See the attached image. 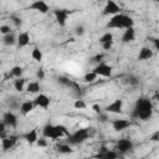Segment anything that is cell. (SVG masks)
<instances>
[{
  "label": "cell",
  "mask_w": 159,
  "mask_h": 159,
  "mask_svg": "<svg viewBox=\"0 0 159 159\" xmlns=\"http://www.w3.org/2000/svg\"><path fill=\"white\" fill-rule=\"evenodd\" d=\"M153 116V103L152 99L147 97H140L137 99L133 111L130 113L132 119H140V120H149Z\"/></svg>",
  "instance_id": "1"
},
{
  "label": "cell",
  "mask_w": 159,
  "mask_h": 159,
  "mask_svg": "<svg viewBox=\"0 0 159 159\" xmlns=\"http://www.w3.org/2000/svg\"><path fill=\"white\" fill-rule=\"evenodd\" d=\"M70 133L67 130V128L62 124H51L47 123L43 128H42V135L46 137L47 139L51 140H57L61 139L63 137H67Z\"/></svg>",
  "instance_id": "2"
},
{
  "label": "cell",
  "mask_w": 159,
  "mask_h": 159,
  "mask_svg": "<svg viewBox=\"0 0 159 159\" xmlns=\"http://www.w3.org/2000/svg\"><path fill=\"white\" fill-rule=\"evenodd\" d=\"M132 26H134V20L130 16L124 15L122 12L113 15L108 20V22L106 24V29H119V30L124 29L125 30V29L132 27Z\"/></svg>",
  "instance_id": "3"
},
{
  "label": "cell",
  "mask_w": 159,
  "mask_h": 159,
  "mask_svg": "<svg viewBox=\"0 0 159 159\" xmlns=\"http://www.w3.org/2000/svg\"><path fill=\"white\" fill-rule=\"evenodd\" d=\"M89 137H91L89 128H80L76 132H73L72 134L67 135V142L72 145H77V144H81V143L86 142Z\"/></svg>",
  "instance_id": "4"
},
{
  "label": "cell",
  "mask_w": 159,
  "mask_h": 159,
  "mask_svg": "<svg viewBox=\"0 0 159 159\" xmlns=\"http://www.w3.org/2000/svg\"><path fill=\"white\" fill-rule=\"evenodd\" d=\"M70 15H71V11L67 10V9H56V10H53L55 20H56L57 25L61 26V27H65L66 26L67 19H68Z\"/></svg>",
  "instance_id": "5"
},
{
  "label": "cell",
  "mask_w": 159,
  "mask_h": 159,
  "mask_svg": "<svg viewBox=\"0 0 159 159\" xmlns=\"http://www.w3.org/2000/svg\"><path fill=\"white\" fill-rule=\"evenodd\" d=\"M120 6L117 4V1L116 0H107L106 1V5H104V7H103V11H102V14L104 15V16H113V15H117V14H119L120 12Z\"/></svg>",
  "instance_id": "6"
},
{
  "label": "cell",
  "mask_w": 159,
  "mask_h": 159,
  "mask_svg": "<svg viewBox=\"0 0 159 159\" xmlns=\"http://www.w3.org/2000/svg\"><path fill=\"white\" fill-rule=\"evenodd\" d=\"M92 71L96 72L101 77H111L112 76V72H113V68H112V66H109V65H107L104 62H99V63H97L93 67Z\"/></svg>",
  "instance_id": "7"
},
{
  "label": "cell",
  "mask_w": 159,
  "mask_h": 159,
  "mask_svg": "<svg viewBox=\"0 0 159 159\" xmlns=\"http://www.w3.org/2000/svg\"><path fill=\"white\" fill-rule=\"evenodd\" d=\"M29 10H34V11H37L40 14H47L50 11V5L45 1V0H34L29 7Z\"/></svg>",
  "instance_id": "8"
},
{
  "label": "cell",
  "mask_w": 159,
  "mask_h": 159,
  "mask_svg": "<svg viewBox=\"0 0 159 159\" xmlns=\"http://www.w3.org/2000/svg\"><path fill=\"white\" fill-rule=\"evenodd\" d=\"M104 112L107 113H114V114H120L123 113V99L117 98L113 102H111L108 106L104 107Z\"/></svg>",
  "instance_id": "9"
},
{
  "label": "cell",
  "mask_w": 159,
  "mask_h": 159,
  "mask_svg": "<svg viewBox=\"0 0 159 159\" xmlns=\"http://www.w3.org/2000/svg\"><path fill=\"white\" fill-rule=\"evenodd\" d=\"M116 149L118 150V153L120 154H125L128 152H130L133 149V142L128 138H122L118 139L117 144H116Z\"/></svg>",
  "instance_id": "10"
},
{
  "label": "cell",
  "mask_w": 159,
  "mask_h": 159,
  "mask_svg": "<svg viewBox=\"0 0 159 159\" xmlns=\"http://www.w3.org/2000/svg\"><path fill=\"white\" fill-rule=\"evenodd\" d=\"M19 140L17 135H6L5 138H1V149L2 152H7L12 149Z\"/></svg>",
  "instance_id": "11"
},
{
  "label": "cell",
  "mask_w": 159,
  "mask_h": 159,
  "mask_svg": "<svg viewBox=\"0 0 159 159\" xmlns=\"http://www.w3.org/2000/svg\"><path fill=\"white\" fill-rule=\"evenodd\" d=\"M7 128H16L17 127V116L12 112V111H7L2 114V119H1Z\"/></svg>",
  "instance_id": "12"
},
{
  "label": "cell",
  "mask_w": 159,
  "mask_h": 159,
  "mask_svg": "<svg viewBox=\"0 0 159 159\" xmlns=\"http://www.w3.org/2000/svg\"><path fill=\"white\" fill-rule=\"evenodd\" d=\"M132 125V122L129 119H123V118H118V119H114L112 120V128L116 130V132H122V130H125L128 129L129 127Z\"/></svg>",
  "instance_id": "13"
},
{
  "label": "cell",
  "mask_w": 159,
  "mask_h": 159,
  "mask_svg": "<svg viewBox=\"0 0 159 159\" xmlns=\"http://www.w3.org/2000/svg\"><path fill=\"white\" fill-rule=\"evenodd\" d=\"M34 102H35V106H36V107L47 109V108L50 107L51 99H50V97L46 96L45 93H40V94H37V96L34 98Z\"/></svg>",
  "instance_id": "14"
},
{
  "label": "cell",
  "mask_w": 159,
  "mask_h": 159,
  "mask_svg": "<svg viewBox=\"0 0 159 159\" xmlns=\"http://www.w3.org/2000/svg\"><path fill=\"white\" fill-rule=\"evenodd\" d=\"M94 158H104V159H116L118 158V153L114 150H109L107 147L102 145L101 150L98 152V154L94 155Z\"/></svg>",
  "instance_id": "15"
},
{
  "label": "cell",
  "mask_w": 159,
  "mask_h": 159,
  "mask_svg": "<svg viewBox=\"0 0 159 159\" xmlns=\"http://www.w3.org/2000/svg\"><path fill=\"white\" fill-rule=\"evenodd\" d=\"M134 39H135V29H134V26L125 29L123 35H122V42L123 43H129V42H133Z\"/></svg>",
  "instance_id": "16"
},
{
  "label": "cell",
  "mask_w": 159,
  "mask_h": 159,
  "mask_svg": "<svg viewBox=\"0 0 159 159\" xmlns=\"http://www.w3.org/2000/svg\"><path fill=\"white\" fill-rule=\"evenodd\" d=\"M30 32L29 31H22L17 35V47H26L30 43Z\"/></svg>",
  "instance_id": "17"
},
{
  "label": "cell",
  "mask_w": 159,
  "mask_h": 159,
  "mask_svg": "<svg viewBox=\"0 0 159 159\" xmlns=\"http://www.w3.org/2000/svg\"><path fill=\"white\" fill-rule=\"evenodd\" d=\"M35 107H36V106H35V102L29 99V101H24V102H21L19 111H20V113H21L22 116H26V114H29L30 112H32Z\"/></svg>",
  "instance_id": "18"
},
{
  "label": "cell",
  "mask_w": 159,
  "mask_h": 159,
  "mask_svg": "<svg viewBox=\"0 0 159 159\" xmlns=\"http://www.w3.org/2000/svg\"><path fill=\"white\" fill-rule=\"evenodd\" d=\"M153 50L150 48V47H147V46H144V47H142L140 50H139V53H138V60L139 61H147V60H150L152 57H153Z\"/></svg>",
  "instance_id": "19"
},
{
  "label": "cell",
  "mask_w": 159,
  "mask_h": 159,
  "mask_svg": "<svg viewBox=\"0 0 159 159\" xmlns=\"http://www.w3.org/2000/svg\"><path fill=\"white\" fill-rule=\"evenodd\" d=\"M22 138L31 145V144H35L36 142H37V139H39V134H37V129L36 128H34V129H31L30 132H27L26 134H24L22 135Z\"/></svg>",
  "instance_id": "20"
},
{
  "label": "cell",
  "mask_w": 159,
  "mask_h": 159,
  "mask_svg": "<svg viewBox=\"0 0 159 159\" xmlns=\"http://www.w3.org/2000/svg\"><path fill=\"white\" fill-rule=\"evenodd\" d=\"M40 89H41V83H40L39 80H37V81H31V82H29L27 86H26V92H27V93H31V94L39 93Z\"/></svg>",
  "instance_id": "21"
},
{
  "label": "cell",
  "mask_w": 159,
  "mask_h": 159,
  "mask_svg": "<svg viewBox=\"0 0 159 159\" xmlns=\"http://www.w3.org/2000/svg\"><path fill=\"white\" fill-rule=\"evenodd\" d=\"M2 42L5 46H12L15 43H17V37H15V35L12 32L2 35Z\"/></svg>",
  "instance_id": "22"
},
{
  "label": "cell",
  "mask_w": 159,
  "mask_h": 159,
  "mask_svg": "<svg viewBox=\"0 0 159 159\" xmlns=\"http://www.w3.org/2000/svg\"><path fill=\"white\" fill-rule=\"evenodd\" d=\"M22 73H24V70L21 66H14V67H11L9 76L14 77V78H19V77H22Z\"/></svg>",
  "instance_id": "23"
},
{
  "label": "cell",
  "mask_w": 159,
  "mask_h": 159,
  "mask_svg": "<svg viewBox=\"0 0 159 159\" xmlns=\"http://www.w3.org/2000/svg\"><path fill=\"white\" fill-rule=\"evenodd\" d=\"M14 88L17 91V92H22L25 88V78L22 77H19V78H15L14 81Z\"/></svg>",
  "instance_id": "24"
},
{
  "label": "cell",
  "mask_w": 159,
  "mask_h": 159,
  "mask_svg": "<svg viewBox=\"0 0 159 159\" xmlns=\"http://www.w3.org/2000/svg\"><path fill=\"white\" fill-rule=\"evenodd\" d=\"M31 57L36 62H41L42 61V51L39 47H34L32 51H31Z\"/></svg>",
  "instance_id": "25"
},
{
  "label": "cell",
  "mask_w": 159,
  "mask_h": 159,
  "mask_svg": "<svg viewBox=\"0 0 159 159\" xmlns=\"http://www.w3.org/2000/svg\"><path fill=\"white\" fill-rule=\"evenodd\" d=\"M97 77H98V75H97L96 72L91 71V72H87V73L83 76V81H84L86 83H92V82H94V81L97 80Z\"/></svg>",
  "instance_id": "26"
},
{
  "label": "cell",
  "mask_w": 159,
  "mask_h": 159,
  "mask_svg": "<svg viewBox=\"0 0 159 159\" xmlns=\"http://www.w3.org/2000/svg\"><path fill=\"white\" fill-rule=\"evenodd\" d=\"M57 152H58L60 154H70V153H72L71 144H70V143H68V144H60V145L57 147Z\"/></svg>",
  "instance_id": "27"
},
{
  "label": "cell",
  "mask_w": 159,
  "mask_h": 159,
  "mask_svg": "<svg viewBox=\"0 0 159 159\" xmlns=\"http://www.w3.org/2000/svg\"><path fill=\"white\" fill-rule=\"evenodd\" d=\"M106 42H113V35L111 32H106L99 37V43H106Z\"/></svg>",
  "instance_id": "28"
},
{
  "label": "cell",
  "mask_w": 159,
  "mask_h": 159,
  "mask_svg": "<svg viewBox=\"0 0 159 159\" xmlns=\"http://www.w3.org/2000/svg\"><path fill=\"white\" fill-rule=\"evenodd\" d=\"M57 82H58L60 84H62V86H67V87H70V86L73 84L72 81L68 80V78L65 77V76H58V77H57Z\"/></svg>",
  "instance_id": "29"
},
{
  "label": "cell",
  "mask_w": 159,
  "mask_h": 159,
  "mask_svg": "<svg viewBox=\"0 0 159 159\" xmlns=\"http://www.w3.org/2000/svg\"><path fill=\"white\" fill-rule=\"evenodd\" d=\"M10 20L12 21V24L15 25V27H21V25H22V19H21L20 16L11 15V16H10Z\"/></svg>",
  "instance_id": "30"
},
{
  "label": "cell",
  "mask_w": 159,
  "mask_h": 159,
  "mask_svg": "<svg viewBox=\"0 0 159 159\" xmlns=\"http://www.w3.org/2000/svg\"><path fill=\"white\" fill-rule=\"evenodd\" d=\"M73 107L76 108V109H84L86 107H87V104H86V102L83 101V99H76L75 101V103H73Z\"/></svg>",
  "instance_id": "31"
},
{
  "label": "cell",
  "mask_w": 159,
  "mask_h": 159,
  "mask_svg": "<svg viewBox=\"0 0 159 159\" xmlns=\"http://www.w3.org/2000/svg\"><path fill=\"white\" fill-rule=\"evenodd\" d=\"M36 144H37V147H40V148H46L47 144H48V143H47V138L42 135V138H39V139H37Z\"/></svg>",
  "instance_id": "32"
},
{
  "label": "cell",
  "mask_w": 159,
  "mask_h": 159,
  "mask_svg": "<svg viewBox=\"0 0 159 159\" xmlns=\"http://www.w3.org/2000/svg\"><path fill=\"white\" fill-rule=\"evenodd\" d=\"M36 78L39 80V81H42L43 78H45V71H43V68H37V71H36Z\"/></svg>",
  "instance_id": "33"
},
{
  "label": "cell",
  "mask_w": 159,
  "mask_h": 159,
  "mask_svg": "<svg viewBox=\"0 0 159 159\" xmlns=\"http://www.w3.org/2000/svg\"><path fill=\"white\" fill-rule=\"evenodd\" d=\"M149 140H150V142H159V130L152 133V134L149 135Z\"/></svg>",
  "instance_id": "34"
},
{
  "label": "cell",
  "mask_w": 159,
  "mask_h": 159,
  "mask_svg": "<svg viewBox=\"0 0 159 159\" xmlns=\"http://www.w3.org/2000/svg\"><path fill=\"white\" fill-rule=\"evenodd\" d=\"M103 57H104V55H103V53H98V55H96L94 57H92V62L99 63V62H102V61H103Z\"/></svg>",
  "instance_id": "35"
},
{
  "label": "cell",
  "mask_w": 159,
  "mask_h": 159,
  "mask_svg": "<svg viewBox=\"0 0 159 159\" xmlns=\"http://www.w3.org/2000/svg\"><path fill=\"white\" fill-rule=\"evenodd\" d=\"M148 40H150L154 45V48L159 51V37H148Z\"/></svg>",
  "instance_id": "36"
},
{
  "label": "cell",
  "mask_w": 159,
  "mask_h": 159,
  "mask_svg": "<svg viewBox=\"0 0 159 159\" xmlns=\"http://www.w3.org/2000/svg\"><path fill=\"white\" fill-rule=\"evenodd\" d=\"M0 32H1L2 35L10 34V32H11V31H10V26H7V25H1V26H0Z\"/></svg>",
  "instance_id": "37"
},
{
  "label": "cell",
  "mask_w": 159,
  "mask_h": 159,
  "mask_svg": "<svg viewBox=\"0 0 159 159\" xmlns=\"http://www.w3.org/2000/svg\"><path fill=\"white\" fill-rule=\"evenodd\" d=\"M76 34L78 35V36H82L83 34H84V27L82 26V25H80V26H76Z\"/></svg>",
  "instance_id": "38"
},
{
  "label": "cell",
  "mask_w": 159,
  "mask_h": 159,
  "mask_svg": "<svg viewBox=\"0 0 159 159\" xmlns=\"http://www.w3.org/2000/svg\"><path fill=\"white\" fill-rule=\"evenodd\" d=\"M112 46H113V42H106V43H102V47H103V50H106V51H109V50L112 48Z\"/></svg>",
  "instance_id": "39"
},
{
  "label": "cell",
  "mask_w": 159,
  "mask_h": 159,
  "mask_svg": "<svg viewBox=\"0 0 159 159\" xmlns=\"http://www.w3.org/2000/svg\"><path fill=\"white\" fill-rule=\"evenodd\" d=\"M98 116H99V120H101V122H107V119H108V117H107V112H106V113L102 112V113H99Z\"/></svg>",
  "instance_id": "40"
},
{
  "label": "cell",
  "mask_w": 159,
  "mask_h": 159,
  "mask_svg": "<svg viewBox=\"0 0 159 159\" xmlns=\"http://www.w3.org/2000/svg\"><path fill=\"white\" fill-rule=\"evenodd\" d=\"M128 80H129V81H128V82H129V83H130V84H133V86H137V84H138V83H139V81H138V80H137V78H135V77H129V78H128Z\"/></svg>",
  "instance_id": "41"
},
{
  "label": "cell",
  "mask_w": 159,
  "mask_h": 159,
  "mask_svg": "<svg viewBox=\"0 0 159 159\" xmlns=\"http://www.w3.org/2000/svg\"><path fill=\"white\" fill-rule=\"evenodd\" d=\"M92 109H93V111H94L97 114L102 113V109H101V107H99L98 104H93V106H92Z\"/></svg>",
  "instance_id": "42"
},
{
  "label": "cell",
  "mask_w": 159,
  "mask_h": 159,
  "mask_svg": "<svg viewBox=\"0 0 159 159\" xmlns=\"http://www.w3.org/2000/svg\"><path fill=\"white\" fill-rule=\"evenodd\" d=\"M153 99H155V101H159V92H155V94H154Z\"/></svg>",
  "instance_id": "43"
},
{
  "label": "cell",
  "mask_w": 159,
  "mask_h": 159,
  "mask_svg": "<svg viewBox=\"0 0 159 159\" xmlns=\"http://www.w3.org/2000/svg\"><path fill=\"white\" fill-rule=\"evenodd\" d=\"M155 1H157V2H159V0H155Z\"/></svg>",
  "instance_id": "44"
}]
</instances>
